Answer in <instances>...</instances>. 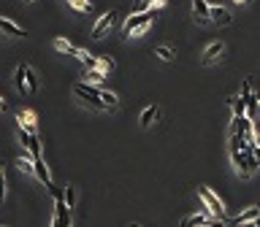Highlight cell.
Listing matches in <instances>:
<instances>
[{
	"instance_id": "cell-1",
	"label": "cell",
	"mask_w": 260,
	"mask_h": 227,
	"mask_svg": "<svg viewBox=\"0 0 260 227\" xmlns=\"http://www.w3.org/2000/svg\"><path fill=\"white\" fill-rule=\"evenodd\" d=\"M155 8H149V11H144V14H130L128 19H125V24H122V32H125V38H138L141 32H146V28H149L152 22H155Z\"/></svg>"
},
{
	"instance_id": "cell-2",
	"label": "cell",
	"mask_w": 260,
	"mask_h": 227,
	"mask_svg": "<svg viewBox=\"0 0 260 227\" xmlns=\"http://www.w3.org/2000/svg\"><path fill=\"white\" fill-rule=\"evenodd\" d=\"M230 160H233L236 173L241 178H252L257 173V168H260V162L255 160V154H252V149H236V152H230Z\"/></svg>"
},
{
	"instance_id": "cell-3",
	"label": "cell",
	"mask_w": 260,
	"mask_h": 227,
	"mask_svg": "<svg viewBox=\"0 0 260 227\" xmlns=\"http://www.w3.org/2000/svg\"><path fill=\"white\" fill-rule=\"evenodd\" d=\"M73 92H76V98H82L84 103H90L92 108L109 111V108H106V103L101 100V86H95V84H76V86H73Z\"/></svg>"
},
{
	"instance_id": "cell-4",
	"label": "cell",
	"mask_w": 260,
	"mask_h": 227,
	"mask_svg": "<svg viewBox=\"0 0 260 227\" xmlns=\"http://www.w3.org/2000/svg\"><path fill=\"white\" fill-rule=\"evenodd\" d=\"M198 198H201L203 208L209 211V216H217V219H225V206L209 186H198Z\"/></svg>"
},
{
	"instance_id": "cell-5",
	"label": "cell",
	"mask_w": 260,
	"mask_h": 227,
	"mask_svg": "<svg viewBox=\"0 0 260 227\" xmlns=\"http://www.w3.org/2000/svg\"><path fill=\"white\" fill-rule=\"evenodd\" d=\"M52 227H71V208L65 206L63 195L55 198V216H52Z\"/></svg>"
},
{
	"instance_id": "cell-6",
	"label": "cell",
	"mask_w": 260,
	"mask_h": 227,
	"mask_svg": "<svg viewBox=\"0 0 260 227\" xmlns=\"http://www.w3.org/2000/svg\"><path fill=\"white\" fill-rule=\"evenodd\" d=\"M114 22H117V11H106V14L92 24V38H103L106 30L114 28Z\"/></svg>"
},
{
	"instance_id": "cell-7",
	"label": "cell",
	"mask_w": 260,
	"mask_h": 227,
	"mask_svg": "<svg viewBox=\"0 0 260 227\" xmlns=\"http://www.w3.org/2000/svg\"><path fill=\"white\" fill-rule=\"evenodd\" d=\"M33 176H36L49 192L55 190V184H52V176H49V170H46V165H44V157H36V160H33Z\"/></svg>"
},
{
	"instance_id": "cell-8",
	"label": "cell",
	"mask_w": 260,
	"mask_h": 227,
	"mask_svg": "<svg viewBox=\"0 0 260 227\" xmlns=\"http://www.w3.org/2000/svg\"><path fill=\"white\" fill-rule=\"evenodd\" d=\"M209 22H214L217 28H228V24L233 22V16H230L228 8H222V6H211L209 8Z\"/></svg>"
},
{
	"instance_id": "cell-9",
	"label": "cell",
	"mask_w": 260,
	"mask_h": 227,
	"mask_svg": "<svg viewBox=\"0 0 260 227\" xmlns=\"http://www.w3.org/2000/svg\"><path fill=\"white\" fill-rule=\"evenodd\" d=\"M17 122H19V128H25L28 132H38V116H36V111L22 108V111L17 114Z\"/></svg>"
},
{
	"instance_id": "cell-10",
	"label": "cell",
	"mask_w": 260,
	"mask_h": 227,
	"mask_svg": "<svg viewBox=\"0 0 260 227\" xmlns=\"http://www.w3.org/2000/svg\"><path fill=\"white\" fill-rule=\"evenodd\" d=\"M225 52V44L222 41H214V44H209L203 49V65H211V62H217L219 54Z\"/></svg>"
},
{
	"instance_id": "cell-11",
	"label": "cell",
	"mask_w": 260,
	"mask_h": 227,
	"mask_svg": "<svg viewBox=\"0 0 260 227\" xmlns=\"http://www.w3.org/2000/svg\"><path fill=\"white\" fill-rule=\"evenodd\" d=\"M0 32H6V36H11V38H25L28 36L17 22H11V19H6V16H0Z\"/></svg>"
},
{
	"instance_id": "cell-12",
	"label": "cell",
	"mask_w": 260,
	"mask_h": 227,
	"mask_svg": "<svg viewBox=\"0 0 260 227\" xmlns=\"http://www.w3.org/2000/svg\"><path fill=\"white\" fill-rule=\"evenodd\" d=\"M209 0H192V16L195 22H209Z\"/></svg>"
},
{
	"instance_id": "cell-13",
	"label": "cell",
	"mask_w": 260,
	"mask_h": 227,
	"mask_svg": "<svg viewBox=\"0 0 260 227\" xmlns=\"http://www.w3.org/2000/svg\"><path fill=\"white\" fill-rule=\"evenodd\" d=\"M206 222H209V211H198V214H192V216H184L182 219V227H203Z\"/></svg>"
},
{
	"instance_id": "cell-14",
	"label": "cell",
	"mask_w": 260,
	"mask_h": 227,
	"mask_svg": "<svg viewBox=\"0 0 260 227\" xmlns=\"http://www.w3.org/2000/svg\"><path fill=\"white\" fill-rule=\"evenodd\" d=\"M160 116V108L157 106H146V108L141 111V116H138V122H141V128H149L152 122Z\"/></svg>"
},
{
	"instance_id": "cell-15",
	"label": "cell",
	"mask_w": 260,
	"mask_h": 227,
	"mask_svg": "<svg viewBox=\"0 0 260 227\" xmlns=\"http://www.w3.org/2000/svg\"><path fill=\"white\" fill-rule=\"evenodd\" d=\"M257 216H260V208H257V206H249V208H244L233 222H236V224H246V222H255Z\"/></svg>"
},
{
	"instance_id": "cell-16",
	"label": "cell",
	"mask_w": 260,
	"mask_h": 227,
	"mask_svg": "<svg viewBox=\"0 0 260 227\" xmlns=\"http://www.w3.org/2000/svg\"><path fill=\"white\" fill-rule=\"evenodd\" d=\"M25 86H28V95H36L38 90H41V84H38L36 73H33V68H25Z\"/></svg>"
},
{
	"instance_id": "cell-17",
	"label": "cell",
	"mask_w": 260,
	"mask_h": 227,
	"mask_svg": "<svg viewBox=\"0 0 260 227\" xmlns=\"http://www.w3.org/2000/svg\"><path fill=\"white\" fill-rule=\"evenodd\" d=\"M25 68H28V65H17V70H14V86L19 92H28V86H25Z\"/></svg>"
},
{
	"instance_id": "cell-18",
	"label": "cell",
	"mask_w": 260,
	"mask_h": 227,
	"mask_svg": "<svg viewBox=\"0 0 260 227\" xmlns=\"http://www.w3.org/2000/svg\"><path fill=\"white\" fill-rule=\"evenodd\" d=\"M230 106H233V116H246V103L241 100V95H233Z\"/></svg>"
},
{
	"instance_id": "cell-19",
	"label": "cell",
	"mask_w": 260,
	"mask_h": 227,
	"mask_svg": "<svg viewBox=\"0 0 260 227\" xmlns=\"http://www.w3.org/2000/svg\"><path fill=\"white\" fill-rule=\"evenodd\" d=\"M17 168L22 170V173H33V157H30V152L25 149V154L17 160Z\"/></svg>"
},
{
	"instance_id": "cell-20",
	"label": "cell",
	"mask_w": 260,
	"mask_h": 227,
	"mask_svg": "<svg viewBox=\"0 0 260 227\" xmlns=\"http://www.w3.org/2000/svg\"><path fill=\"white\" fill-rule=\"evenodd\" d=\"M55 49H57V52H63V54H73V57H76V49H79V46L68 44L65 38H57V41H55Z\"/></svg>"
},
{
	"instance_id": "cell-21",
	"label": "cell",
	"mask_w": 260,
	"mask_h": 227,
	"mask_svg": "<svg viewBox=\"0 0 260 227\" xmlns=\"http://www.w3.org/2000/svg\"><path fill=\"white\" fill-rule=\"evenodd\" d=\"M155 54H157L160 60H165V62H173V60H176V52H173L171 46H157Z\"/></svg>"
},
{
	"instance_id": "cell-22",
	"label": "cell",
	"mask_w": 260,
	"mask_h": 227,
	"mask_svg": "<svg viewBox=\"0 0 260 227\" xmlns=\"http://www.w3.org/2000/svg\"><path fill=\"white\" fill-rule=\"evenodd\" d=\"M103 76H106V73H103V70H98V68L87 70V84H95V86H101V82H103Z\"/></svg>"
},
{
	"instance_id": "cell-23",
	"label": "cell",
	"mask_w": 260,
	"mask_h": 227,
	"mask_svg": "<svg viewBox=\"0 0 260 227\" xmlns=\"http://www.w3.org/2000/svg\"><path fill=\"white\" fill-rule=\"evenodd\" d=\"M63 200H65L68 208H73V206H76V186H65V190H63Z\"/></svg>"
},
{
	"instance_id": "cell-24",
	"label": "cell",
	"mask_w": 260,
	"mask_h": 227,
	"mask_svg": "<svg viewBox=\"0 0 260 227\" xmlns=\"http://www.w3.org/2000/svg\"><path fill=\"white\" fill-rule=\"evenodd\" d=\"M76 11H82V14H92V3L90 0H68Z\"/></svg>"
},
{
	"instance_id": "cell-25",
	"label": "cell",
	"mask_w": 260,
	"mask_h": 227,
	"mask_svg": "<svg viewBox=\"0 0 260 227\" xmlns=\"http://www.w3.org/2000/svg\"><path fill=\"white\" fill-rule=\"evenodd\" d=\"M98 70L111 73V70H114V60H111V57H98Z\"/></svg>"
},
{
	"instance_id": "cell-26",
	"label": "cell",
	"mask_w": 260,
	"mask_h": 227,
	"mask_svg": "<svg viewBox=\"0 0 260 227\" xmlns=\"http://www.w3.org/2000/svg\"><path fill=\"white\" fill-rule=\"evenodd\" d=\"M149 8H152L149 0H138V3L133 6V14H144V11H149Z\"/></svg>"
},
{
	"instance_id": "cell-27",
	"label": "cell",
	"mask_w": 260,
	"mask_h": 227,
	"mask_svg": "<svg viewBox=\"0 0 260 227\" xmlns=\"http://www.w3.org/2000/svg\"><path fill=\"white\" fill-rule=\"evenodd\" d=\"M3 198H6V176L0 173V203H3Z\"/></svg>"
},
{
	"instance_id": "cell-28",
	"label": "cell",
	"mask_w": 260,
	"mask_h": 227,
	"mask_svg": "<svg viewBox=\"0 0 260 227\" xmlns=\"http://www.w3.org/2000/svg\"><path fill=\"white\" fill-rule=\"evenodd\" d=\"M76 57L82 60V62H87V60H90L92 54H90V52H84V49H76Z\"/></svg>"
},
{
	"instance_id": "cell-29",
	"label": "cell",
	"mask_w": 260,
	"mask_h": 227,
	"mask_svg": "<svg viewBox=\"0 0 260 227\" xmlns=\"http://www.w3.org/2000/svg\"><path fill=\"white\" fill-rule=\"evenodd\" d=\"M149 3H152V8H157V6H163L165 0H149Z\"/></svg>"
},
{
	"instance_id": "cell-30",
	"label": "cell",
	"mask_w": 260,
	"mask_h": 227,
	"mask_svg": "<svg viewBox=\"0 0 260 227\" xmlns=\"http://www.w3.org/2000/svg\"><path fill=\"white\" fill-rule=\"evenodd\" d=\"M252 154H255V160L260 162V146H255V149H252Z\"/></svg>"
},
{
	"instance_id": "cell-31",
	"label": "cell",
	"mask_w": 260,
	"mask_h": 227,
	"mask_svg": "<svg viewBox=\"0 0 260 227\" xmlns=\"http://www.w3.org/2000/svg\"><path fill=\"white\" fill-rule=\"evenodd\" d=\"M0 111H6V100L3 98H0Z\"/></svg>"
},
{
	"instance_id": "cell-32",
	"label": "cell",
	"mask_w": 260,
	"mask_h": 227,
	"mask_svg": "<svg viewBox=\"0 0 260 227\" xmlns=\"http://www.w3.org/2000/svg\"><path fill=\"white\" fill-rule=\"evenodd\" d=\"M255 100H257V111H260V95H255Z\"/></svg>"
},
{
	"instance_id": "cell-33",
	"label": "cell",
	"mask_w": 260,
	"mask_h": 227,
	"mask_svg": "<svg viewBox=\"0 0 260 227\" xmlns=\"http://www.w3.org/2000/svg\"><path fill=\"white\" fill-rule=\"evenodd\" d=\"M233 3H238V6H241V3H246V0H233Z\"/></svg>"
},
{
	"instance_id": "cell-34",
	"label": "cell",
	"mask_w": 260,
	"mask_h": 227,
	"mask_svg": "<svg viewBox=\"0 0 260 227\" xmlns=\"http://www.w3.org/2000/svg\"><path fill=\"white\" fill-rule=\"evenodd\" d=\"M0 173H3V162H0Z\"/></svg>"
},
{
	"instance_id": "cell-35",
	"label": "cell",
	"mask_w": 260,
	"mask_h": 227,
	"mask_svg": "<svg viewBox=\"0 0 260 227\" xmlns=\"http://www.w3.org/2000/svg\"><path fill=\"white\" fill-rule=\"evenodd\" d=\"M25 3H33V0H25Z\"/></svg>"
},
{
	"instance_id": "cell-36",
	"label": "cell",
	"mask_w": 260,
	"mask_h": 227,
	"mask_svg": "<svg viewBox=\"0 0 260 227\" xmlns=\"http://www.w3.org/2000/svg\"><path fill=\"white\" fill-rule=\"evenodd\" d=\"M130 227H138V224H130Z\"/></svg>"
},
{
	"instance_id": "cell-37",
	"label": "cell",
	"mask_w": 260,
	"mask_h": 227,
	"mask_svg": "<svg viewBox=\"0 0 260 227\" xmlns=\"http://www.w3.org/2000/svg\"><path fill=\"white\" fill-rule=\"evenodd\" d=\"M0 227H3V224H0Z\"/></svg>"
},
{
	"instance_id": "cell-38",
	"label": "cell",
	"mask_w": 260,
	"mask_h": 227,
	"mask_svg": "<svg viewBox=\"0 0 260 227\" xmlns=\"http://www.w3.org/2000/svg\"><path fill=\"white\" fill-rule=\"evenodd\" d=\"M203 227H206V224H203Z\"/></svg>"
}]
</instances>
